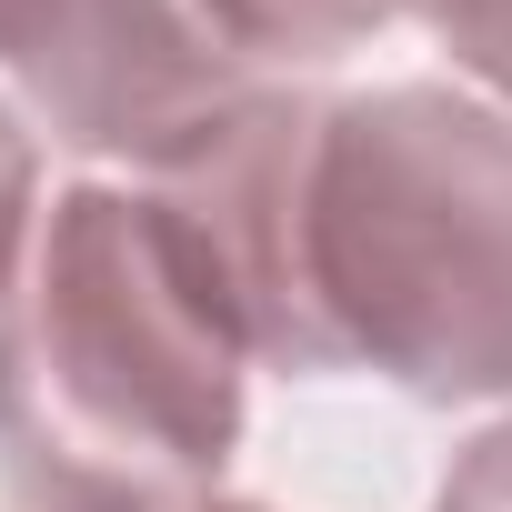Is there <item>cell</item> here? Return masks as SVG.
Wrapping results in <instances>:
<instances>
[{
	"label": "cell",
	"instance_id": "6da1fadb",
	"mask_svg": "<svg viewBox=\"0 0 512 512\" xmlns=\"http://www.w3.org/2000/svg\"><path fill=\"white\" fill-rule=\"evenodd\" d=\"M272 372H382L412 402H512V111L452 81L251 91L151 171Z\"/></svg>",
	"mask_w": 512,
	"mask_h": 512
},
{
	"label": "cell",
	"instance_id": "7a4b0ae2",
	"mask_svg": "<svg viewBox=\"0 0 512 512\" xmlns=\"http://www.w3.org/2000/svg\"><path fill=\"white\" fill-rule=\"evenodd\" d=\"M251 342L161 191H51L0 292V482L21 512H201Z\"/></svg>",
	"mask_w": 512,
	"mask_h": 512
},
{
	"label": "cell",
	"instance_id": "3957f363",
	"mask_svg": "<svg viewBox=\"0 0 512 512\" xmlns=\"http://www.w3.org/2000/svg\"><path fill=\"white\" fill-rule=\"evenodd\" d=\"M0 71L51 141L131 171H171L262 91L201 0H0Z\"/></svg>",
	"mask_w": 512,
	"mask_h": 512
},
{
	"label": "cell",
	"instance_id": "277c9868",
	"mask_svg": "<svg viewBox=\"0 0 512 512\" xmlns=\"http://www.w3.org/2000/svg\"><path fill=\"white\" fill-rule=\"evenodd\" d=\"M221 21V41L251 61V71H312V61H342L362 41H382L392 21H412V0H201Z\"/></svg>",
	"mask_w": 512,
	"mask_h": 512
},
{
	"label": "cell",
	"instance_id": "5b68a950",
	"mask_svg": "<svg viewBox=\"0 0 512 512\" xmlns=\"http://www.w3.org/2000/svg\"><path fill=\"white\" fill-rule=\"evenodd\" d=\"M412 21L452 51L462 81H482L512 111V0H412Z\"/></svg>",
	"mask_w": 512,
	"mask_h": 512
},
{
	"label": "cell",
	"instance_id": "8992f818",
	"mask_svg": "<svg viewBox=\"0 0 512 512\" xmlns=\"http://www.w3.org/2000/svg\"><path fill=\"white\" fill-rule=\"evenodd\" d=\"M31 231H41V141H31V121L11 101H0V292H11Z\"/></svg>",
	"mask_w": 512,
	"mask_h": 512
},
{
	"label": "cell",
	"instance_id": "52a82bcc",
	"mask_svg": "<svg viewBox=\"0 0 512 512\" xmlns=\"http://www.w3.org/2000/svg\"><path fill=\"white\" fill-rule=\"evenodd\" d=\"M432 512H512V422H492V432H472V442L452 452Z\"/></svg>",
	"mask_w": 512,
	"mask_h": 512
},
{
	"label": "cell",
	"instance_id": "ba28073f",
	"mask_svg": "<svg viewBox=\"0 0 512 512\" xmlns=\"http://www.w3.org/2000/svg\"><path fill=\"white\" fill-rule=\"evenodd\" d=\"M201 512H262V502H201Z\"/></svg>",
	"mask_w": 512,
	"mask_h": 512
}]
</instances>
